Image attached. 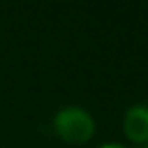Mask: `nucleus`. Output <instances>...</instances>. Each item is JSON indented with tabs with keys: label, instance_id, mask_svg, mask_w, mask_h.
Returning <instances> with one entry per match:
<instances>
[{
	"label": "nucleus",
	"instance_id": "1",
	"mask_svg": "<svg viewBox=\"0 0 148 148\" xmlns=\"http://www.w3.org/2000/svg\"><path fill=\"white\" fill-rule=\"evenodd\" d=\"M53 126L60 139L75 145L90 141L96 131L94 118L81 107H66L58 111L53 120Z\"/></svg>",
	"mask_w": 148,
	"mask_h": 148
},
{
	"label": "nucleus",
	"instance_id": "2",
	"mask_svg": "<svg viewBox=\"0 0 148 148\" xmlns=\"http://www.w3.org/2000/svg\"><path fill=\"white\" fill-rule=\"evenodd\" d=\"M124 131L133 143H148V107L133 105L124 116Z\"/></svg>",
	"mask_w": 148,
	"mask_h": 148
},
{
	"label": "nucleus",
	"instance_id": "3",
	"mask_svg": "<svg viewBox=\"0 0 148 148\" xmlns=\"http://www.w3.org/2000/svg\"><path fill=\"white\" fill-rule=\"evenodd\" d=\"M99 148H126V146L118 145V143H109V145H103V146H99Z\"/></svg>",
	"mask_w": 148,
	"mask_h": 148
},
{
	"label": "nucleus",
	"instance_id": "4",
	"mask_svg": "<svg viewBox=\"0 0 148 148\" xmlns=\"http://www.w3.org/2000/svg\"><path fill=\"white\" fill-rule=\"evenodd\" d=\"M146 148H148V145H146Z\"/></svg>",
	"mask_w": 148,
	"mask_h": 148
}]
</instances>
